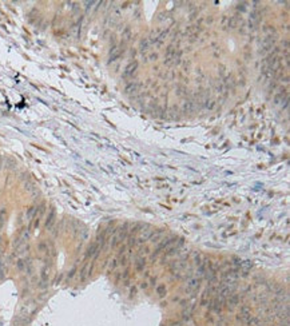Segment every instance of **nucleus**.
Returning a JSON list of instances; mask_svg holds the SVG:
<instances>
[{"label": "nucleus", "mask_w": 290, "mask_h": 326, "mask_svg": "<svg viewBox=\"0 0 290 326\" xmlns=\"http://www.w3.org/2000/svg\"><path fill=\"white\" fill-rule=\"evenodd\" d=\"M137 67H138V63H137V62H132V63H130L127 67H126V70H125V72H123V75H125V76H131L132 74L135 72Z\"/></svg>", "instance_id": "1"}, {"label": "nucleus", "mask_w": 290, "mask_h": 326, "mask_svg": "<svg viewBox=\"0 0 290 326\" xmlns=\"http://www.w3.org/2000/svg\"><path fill=\"white\" fill-rule=\"evenodd\" d=\"M150 44H151V40H149V39L142 40V43H140V49H142V51H146V49H149Z\"/></svg>", "instance_id": "2"}]
</instances>
